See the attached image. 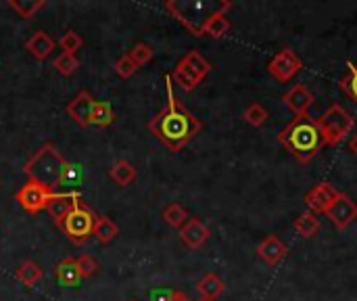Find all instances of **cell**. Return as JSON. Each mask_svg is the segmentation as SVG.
Returning <instances> with one entry per match:
<instances>
[{
  "mask_svg": "<svg viewBox=\"0 0 357 301\" xmlns=\"http://www.w3.org/2000/svg\"><path fill=\"white\" fill-rule=\"evenodd\" d=\"M165 84H167V105L149 122V130L167 149L180 151L201 132L203 124L176 98L172 75H165Z\"/></svg>",
  "mask_w": 357,
  "mask_h": 301,
  "instance_id": "obj_1",
  "label": "cell"
},
{
  "mask_svg": "<svg viewBox=\"0 0 357 301\" xmlns=\"http://www.w3.org/2000/svg\"><path fill=\"white\" fill-rule=\"evenodd\" d=\"M278 142L301 163L314 161L320 155V151L326 147L324 134L318 126V117L310 113L295 115L278 132Z\"/></svg>",
  "mask_w": 357,
  "mask_h": 301,
  "instance_id": "obj_2",
  "label": "cell"
},
{
  "mask_svg": "<svg viewBox=\"0 0 357 301\" xmlns=\"http://www.w3.org/2000/svg\"><path fill=\"white\" fill-rule=\"evenodd\" d=\"M65 159L61 157V153L54 149V145H44L23 168V172L27 174L29 180L40 182L46 189H56L61 174L65 170Z\"/></svg>",
  "mask_w": 357,
  "mask_h": 301,
  "instance_id": "obj_3",
  "label": "cell"
},
{
  "mask_svg": "<svg viewBox=\"0 0 357 301\" xmlns=\"http://www.w3.org/2000/svg\"><path fill=\"white\" fill-rule=\"evenodd\" d=\"M209 71H211V63L199 50H190L178 61V65L172 73V80L182 90L192 92L209 75Z\"/></svg>",
  "mask_w": 357,
  "mask_h": 301,
  "instance_id": "obj_4",
  "label": "cell"
},
{
  "mask_svg": "<svg viewBox=\"0 0 357 301\" xmlns=\"http://www.w3.org/2000/svg\"><path fill=\"white\" fill-rule=\"evenodd\" d=\"M318 126L324 134V140L328 147H335L339 145L347 134H351L354 126H356V119L354 115L339 103L331 105L320 117H318Z\"/></svg>",
  "mask_w": 357,
  "mask_h": 301,
  "instance_id": "obj_5",
  "label": "cell"
},
{
  "mask_svg": "<svg viewBox=\"0 0 357 301\" xmlns=\"http://www.w3.org/2000/svg\"><path fill=\"white\" fill-rule=\"evenodd\" d=\"M222 6V4H220ZM165 8L192 34V36H203V27L207 19L218 10H209V2H167Z\"/></svg>",
  "mask_w": 357,
  "mask_h": 301,
  "instance_id": "obj_6",
  "label": "cell"
},
{
  "mask_svg": "<svg viewBox=\"0 0 357 301\" xmlns=\"http://www.w3.org/2000/svg\"><path fill=\"white\" fill-rule=\"evenodd\" d=\"M94 224H96V216L82 201L69 212V216L59 226L73 245H84L94 233Z\"/></svg>",
  "mask_w": 357,
  "mask_h": 301,
  "instance_id": "obj_7",
  "label": "cell"
},
{
  "mask_svg": "<svg viewBox=\"0 0 357 301\" xmlns=\"http://www.w3.org/2000/svg\"><path fill=\"white\" fill-rule=\"evenodd\" d=\"M301 69H303V61L299 59V54H297L293 48H282V50H278V52L272 57V61L268 63L270 75H274V78H276L278 82H282V84L291 82Z\"/></svg>",
  "mask_w": 357,
  "mask_h": 301,
  "instance_id": "obj_8",
  "label": "cell"
},
{
  "mask_svg": "<svg viewBox=\"0 0 357 301\" xmlns=\"http://www.w3.org/2000/svg\"><path fill=\"white\" fill-rule=\"evenodd\" d=\"M52 191L42 186L40 182H33V180H27L15 195L17 203L21 205V210H25L27 214H38L42 210H46L48 205V199H50Z\"/></svg>",
  "mask_w": 357,
  "mask_h": 301,
  "instance_id": "obj_9",
  "label": "cell"
},
{
  "mask_svg": "<svg viewBox=\"0 0 357 301\" xmlns=\"http://www.w3.org/2000/svg\"><path fill=\"white\" fill-rule=\"evenodd\" d=\"M326 218H328L339 230H345V228H349V226L357 220V203L349 197V195L339 193V197L335 199V203L328 207Z\"/></svg>",
  "mask_w": 357,
  "mask_h": 301,
  "instance_id": "obj_10",
  "label": "cell"
},
{
  "mask_svg": "<svg viewBox=\"0 0 357 301\" xmlns=\"http://www.w3.org/2000/svg\"><path fill=\"white\" fill-rule=\"evenodd\" d=\"M337 197H339V191L331 182H320L303 197V203H305L307 212L318 216V214H326Z\"/></svg>",
  "mask_w": 357,
  "mask_h": 301,
  "instance_id": "obj_11",
  "label": "cell"
},
{
  "mask_svg": "<svg viewBox=\"0 0 357 301\" xmlns=\"http://www.w3.org/2000/svg\"><path fill=\"white\" fill-rule=\"evenodd\" d=\"M82 201H84V199H82V195H79L77 191L52 193L50 199H48L46 212H48V216H50L56 224H61V222L69 216V212H71L77 203H82Z\"/></svg>",
  "mask_w": 357,
  "mask_h": 301,
  "instance_id": "obj_12",
  "label": "cell"
},
{
  "mask_svg": "<svg viewBox=\"0 0 357 301\" xmlns=\"http://www.w3.org/2000/svg\"><path fill=\"white\" fill-rule=\"evenodd\" d=\"M282 103L295 115H303L316 103V96H314V92L305 84H295L289 92L282 94Z\"/></svg>",
  "mask_w": 357,
  "mask_h": 301,
  "instance_id": "obj_13",
  "label": "cell"
},
{
  "mask_svg": "<svg viewBox=\"0 0 357 301\" xmlns=\"http://www.w3.org/2000/svg\"><path fill=\"white\" fill-rule=\"evenodd\" d=\"M211 237V230L207 228V224L199 218H190L182 228H180V241L188 247V249H201Z\"/></svg>",
  "mask_w": 357,
  "mask_h": 301,
  "instance_id": "obj_14",
  "label": "cell"
},
{
  "mask_svg": "<svg viewBox=\"0 0 357 301\" xmlns=\"http://www.w3.org/2000/svg\"><path fill=\"white\" fill-rule=\"evenodd\" d=\"M287 245L276 237V235H268L259 241L255 254L259 260H264L268 266H278L284 258H287Z\"/></svg>",
  "mask_w": 357,
  "mask_h": 301,
  "instance_id": "obj_15",
  "label": "cell"
},
{
  "mask_svg": "<svg viewBox=\"0 0 357 301\" xmlns=\"http://www.w3.org/2000/svg\"><path fill=\"white\" fill-rule=\"evenodd\" d=\"M94 103H96V101L92 98V94L86 92V90H82V92L67 105V113H69V117H71L77 126L86 128V126H90Z\"/></svg>",
  "mask_w": 357,
  "mask_h": 301,
  "instance_id": "obj_16",
  "label": "cell"
},
{
  "mask_svg": "<svg viewBox=\"0 0 357 301\" xmlns=\"http://www.w3.org/2000/svg\"><path fill=\"white\" fill-rule=\"evenodd\" d=\"M232 8V2H222V6L207 19L205 27H203V36H211V38H224L230 29V21H228V10Z\"/></svg>",
  "mask_w": 357,
  "mask_h": 301,
  "instance_id": "obj_17",
  "label": "cell"
},
{
  "mask_svg": "<svg viewBox=\"0 0 357 301\" xmlns=\"http://www.w3.org/2000/svg\"><path fill=\"white\" fill-rule=\"evenodd\" d=\"M54 46H56V42L46 34V31H36L27 42H25V48H27V52L33 57V59H38V61H44V59H48L50 54H52V50H54Z\"/></svg>",
  "mask_w": 357,
  "mask_h": 301,
  "instance_id": "obj_18",
  "label": "cell"
},
{
  "mask_svg": "<svg viewBox=\"0 0 357 301\" xmlns=\"http://www.w3.org/2000/svg\"><path fill=\"white\" fill-rule=\"evenodd\" d=\"M54 274H56V281L61 287H77L84 279L79 272V264L73 258H65L63 262H59Z\"/></svg>",
  "mask_w": 357,
  "mask_h": 301,
  "instance_id": "obj_19",
  "label": "cell"
},
{
  "mask_svg": "<svg viewBox=\"0 0 357 301\" xmlns=\"http://www.w3.org/2000/svg\"><path fill=\"white\" fill-rule=\"evenodd\" d=\"M224 291H226V285H224V281H222L215 272H207V274L197 283V293L201 295V300H218Z\"/></svg>",
  "mask_w": 357,
  "mask_h": 301,
  "instance_id": "obj_20",
  "label": "cell"
},
{
  "mask_svg": "<svg viewBox=\"0 0 357 301\" xmlns=\"http://www.w3.org/2000/svg\"><path fill=\"white\" fill-rule=\"evenodd\" d=\"M136 176H138V172H136L134 163H130L128 159L115 161V163L111 166V170H109V178H111L115 184H119V186L132 184V182L136 180Z\"/></svg>",
  "mask_w": 357,
  "mask_h": 301,
  "instance_id": "obj_21",
  "label": "cell"
},
{
  "mask_svg": "<svg viewBox=\"0 0 357 301\" xmlns=\"http://www.w3.org/2000/svg\"><path fill=\"white\" fill-rule=\"evenodd\" d=\"M293 228H295L303 239H312V237H316V233L320 230V220H318L316 214L303 212V214H299V216L295 218Z\"/></svg>",
  "mask_w": 357,
  "mask_h": 301,
  "instance_id": "obj_22",
  "label": "cell"
},
{
  "mask_svg": "<svg viewBox=\"0 0 357 301\" xmlns=\"http://www.w3.org/2000/svg\"><path fill=\"white\" fill-rule=\"evenodd\" d=\"M117 233H119V228H117V224H115L111 218H107V216L96 218V224H94V233H92V237H94L98 243H102V245L111 243V241L117 237Z\"/></svg>",
  "mask_w": 357,
  "mask_h": 301,
  "instance_id": "obj_23",
  "label": "cell"
},
{
  "mask_svg": "<svg viewBox=\"0 0 357 301\" xmlns=\"http://www.w3.org/2000/svg\"><path fill=\"white\" fill-rule=\"evenodd\" d=\"M161 218H163V222H165L167 226L178 228V230L190 220V218H188V212H186L180 203H169V205H165L163 212H161Z\"/></svg>",
  "mask_w": 357,
  "mask_h": 301,
  "instance_id": "obj_24",
  "label": "cell"
},
{
  "mask_svg": "<svg viewBox=\"0 0 357 301\" xmlns=\"http://www.w3.org/2000/svg\"><path fill=\"white\" fill-rule=\"evenodd\" d=\"M115 122V111L107 101H96L94 109H92V119L90 124L96 128H109Z\"/></svg>",
  "mask_w": 357,
  "mask_h": 301,
  "instance_id": "obj_25",
  "label": "cell"
},
{
  "mask_svg": "<svg viewBox=\"0 0 357 301\" xmlns=\"http://www.w3.org/2000/svg\"><path fill=\"white\" fill-rule=\"evenodd\" d=\"M17 279L25 285V287H33L42 281V268L31 262V260H25L19 268H17Z\"/></svg>",
  "mask_w": 357,
  "mask_h": 301,
  "instance_id": "obj_26",
  "label": "cell"
},
{
  "mask_svg": "<svg viewBox=\"0 0 357 301\" xmlns=\"http://www.w3.org/2000/svg\"><path fill=\"white\" fill-rule=\"evenodd\" d=\"M84 180V168L79 163H65V170L61 174V180H59V186H65V189H75L79 186Z\"/></svg>",
  "mask_w": 357,
  "mask_h": 301,
  "instance_id": "obj_27",
  "label": "cell"
},
{
  "mask_svg": "<svg viewBox=\"0 0 357 301\" xmlns=\"http://www.w3.org/2000/svg\"><path fill=\"white\" fill-rule=\"evenodd\" d=\"M243 117H245V122H247L249 126L261 128V126L268 122L270 113H268V109H266L261 103H251V105L243 111Z\"/></svg>",
  "mask_w": 357,
  "mask_h": 301,
  "instance_id": "obj_28",
  "label": "cell"
},
{
  "mask_svg": "<svg viewBox=\"0 0 357 301\" xmlns=\"http://www.w3.org/2000/svg\"><path fill=\"white\" fill-rule=\"evenodd\" d=\"M8 6L23 19H31L42 6H44V0H10Z\"/></svg>",
  "mask_w": 357,
  "mask_h": 301,
  "instance_id": "obj_29",
  "label": "cell"
},
{
  "mask_svg": "<svg viewBox=\"0 0 357 301\" xmlns=\"http://www.w3.org/2000/svg\"><path fill=\"white\" fill-rule=\"evenodd\" d=\"M52 67L61 73V75H73L79 67V61L75 54H67V52H61L54 61H52Z\"/></svg>",
  "mask_w": 357,
  "mask_h": 301,
  "instance_id": "obj_30",
  "label": "cell"
},
{
  "mask_svg": "<svg viewBox=\"0 0 357 301\" xmlns=\"http://www.w3.org/2000/svg\"><path fill=\"white\" fill-rule=\"evenodd\" d=\"M128 54L132 57V61H134L138 67H142V65H146V63H151V61H153L155 50H153V46H151V44H146V42H138V44H136Z\"/></svg>",
  "mask_w": 357,
  "mask_h": 301,
  "instance_id": "obj_31",
  "label": "cell"
},
{
  "mask_svg": "<svg viewBox=\"0 0 357 301\" xmlns=\"http://www.w3.org/2000/svg\"><path fill=\"white\" fill-rule=\"evenodd\" d=\"M82 44H84L82 36H79L77 31H73V29L65 31V34H63V38L59 40L61 50H63V52H67V54H75V52L82 48Z\"/></svg>",
  "mask_w": 357,
  "mask_h": 301,
  "instance_id": "obj_32",
  "label": "cell"
},
{
  "mask_svg": "<svg viewBox=\"0 0 357 301\" xmlns=\"http://www.w3.org/2000/svg\"><path fill=\"white\" fill-rule=\"evenodd\" d=\"M341 88L347 92V96L357 105V63H349V71L341 80Z\"/></svg>",
  "mask_w": 357,
  "mask_h": 301,
  "instance_id": "obj_33",
  "label": "cell"
},
{
  "mask_svg": "<svg viewBox=\"0 0 357 301\" xmlns=\"http://www.w3.org/2000/svg\"><path fill=\"white\" fill-rule=\"evenodd\" d=\"M136 69H138V65L132 61L130 54H121V57L115 61V73H117L119 78H123V80L132 78V75L136 73Z\"/></svg>",
  "mask_w": 357,
  "mask_h": 301,
  "instance_id": "obj_34",
  "label": "cell"
},
{
  "mask_svg": "<svg viewBox=\"0 0 357 301\" xmlns=\"http://www.w3.org/2000/svg\"><path fill=\"white\" fill-rule=\"evenodd\" d=\"M77 264H79V272L84 279H90L98 272V262L92 258V256H82L77 258Z\"/></svg>",
  "mask_w": 357,
  "mask_h": 301,
  "instance_id": "obj_35",
  "label": "cell"
},
{
  "mask_svg": "<svg viewBox=\"0 0 357 301\" xmlns=\"http://www.w3.org/2000/svg\"><path fill=\"white\" fill-rule=\"evenodd\" d=\"M167 301H192L186 293H182V291H172L169 295H167Z\"/></svg>",
  "mask_w": 357,
  "mask_h": 301,
  "instance_id": "obj_36",
  "label": "cell"
},
{
  "mask_svg": "<svg viewBox=\"0 0 357 301\" xmlns=\"http://www.w3.org/2000/svg\"><path fill=\"white\" fill-rule=\"evenodd\" d=\"M349 149H351V151L357 155V134H354V138L349 140Z\"/></svg>",
  "mask_w": 357,
  "mask_h": 301,
  "instance_id": "obj_37",
  "label": "cell"
},
{
  "mask_svg": "<svg viewBox=\"0 0 357 301\" xmlns=\"http://www.w3.org/2000/svg\"><path fill=\"white\" fill-rule=\"evenodd\" d=\"M199 301H207V300H199Z\"/></svg>",
  "mask_w": 357,
  "mask_h": 301,
  "instance_id": "obj_38",
  "label": "cell"
},
{
  "mask_svg": "<svg viewBox=\"0 0 357 301\" xmlns=\"http://www.w3.org/2000/svg\"><path fill=\"white\" fill-rule=\"evenodd\" d=\"M130 301H136V300H130Z\"/></svg>",
  "mask_w": 357,
  "mask_h": 301,
  "instance_id": "obj_39",
  "label": "cell"
}]
</instances>
